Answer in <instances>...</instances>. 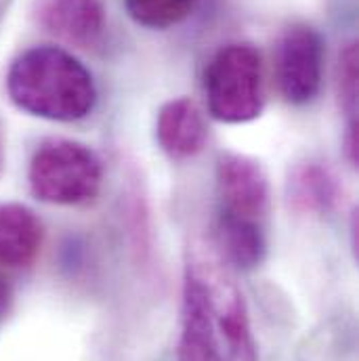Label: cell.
Here are the masks:
<instances>
[{
  "label": "cell",
  "instance_id": "obj_7",
  "mask_svg": "<svg viewBox=\"0 0 359 361\" xmlns=\"http://www.w3.org/2000/svg\"><path fill=\"white\" fill-rule=\"evenodd\" d=\"M206 265V263H202ZM212 313L217 319V326L225 338V345L229 349V355L233 361H259L257 355V341L252 334L250 317L246 302L242 298V292L236 288V283L212 267H204Z\"/></svg>",
  "mask_w": 359,
  "mask_h": 361
},
{
  "label": "cell",
  "instance_id": "obj_1",
  "mask_svg": "<svg viewBox=\"0 0 359 361\" xmlns=\"http://www.w3.org/2000/svg\"><path fill=\"white\" fill-rule=\"evenodd\" d=\"M6 92L19 109L55 122L83 120L97 103L90 72L59 47L23 51L8 68Z\"/></svg>",
  "mask_w": 359,
  "mask_h": 361
},
{
  "label": "cell",
  "instance_id": "obj_5",
  "mask_svg": "<svg viewBox=\"0 0 359 361\" xmlns=\"http://www.w3.org/2000/svg\"><path fill=\"white\" fill-rule=\"evenodd\" d=\"M324 76V40L307 23H294L275 47V80L288 103L305 105L317 97Z\"/></svg>",
  "mask_w": 359,
  "mask_h": 361
},
{
  "label": "cell",
  "instance_id": "obj_14",
  "mask_svg": "<svg viewBox=\"0 0 359 361\" xmlns=\"http://www.w3.org/2000/svg\"><path fill=\"white\" fill-rule=\"evenodd\" d=\"M339 97L351 120L358 111V44L349 42L339 57Z\"/></svg>",
  "mask_w": 359,
  "mask_h": 361
},
{
  "label": "cell",
  "instance_id": "obj_8",
  "mask_svg": "<svg viewBox=\"0 0 359 361\" xmlns=\"http://www.w3.org/2000/svg\"><path fill=\"white\" fill-rule=\"evenodd\" d=\"M34 17L44 32L78 49L95 47L105 30L101 0H38Z\"/></svg>",
  "mask_w": 359,
  "mask_h": 361
},
{
  "label": "cell",
  "instance_id": "obj_2",
  "mask_svg": "<svg viewBox=\"0 0 359 361\" xmlns=\"http://www.w3.org/2000/svg\"><path fill=\"white\" fill-rule=\"evenodd\" d=\"M204 94L212 118L225 124H244L265 107L263 57L248 42L221 47L206 66Z\"/></svg>",
  "mask_w": 359,
  "mask_h": 361
},
{
  "label": "cell",
  "instance_id": "obj_13",
  "mask_svg": "<svg viewBox=\"0 0 359 361\" xmlns=\"http://www.w3.org/2000/svg\"><path fill=\"white\" fill-rule=\"evenodd\" d=\"M200 0H124L128 15L145 27L166 30L187 19Z\"/></svg>",
  "mask_w": 359,
  "mask_h": 361
},
{
  "label": "cell",
  "instance_id": "obj_4",
  "mask_svg": "<svg viewBox=\"0 0 359 361\" xmlns=\"http://www.w3.org/2000/svg\"><path fill=\"white\" fill-rule=\"evenodd\" d=\"M177 361H233L212 313L204 265L193 259L183 275Z\"/></svg>",
  "mask_w": 359,
  "mask_h": 361
},
{
  "label": "cell",
  "instance_id": "obj_9",
  "mask_svg": "<svg viewBox=\"0 0 359 361\" xmlns=\"http://www.w3.org/2000/svg\"><path fill=\"white\" fill-rule=\"evenodd\" d=\"M156 137L173 160H187L206 145V124L191 99H173L162 105L156 122Z\"/></svg>",
  "mask_w": 359,
  "mask_h": 361
},
{
  "label": "cell",
  "instance_id": "obj_11",
  "mask_svg": "<svg viewBox=\"0 0 359 361\" xmlns=\"http://www.w3.org/2000/svg\"><path fill=\"white\" fill-rule=\"evenodd\" d=\"M217 242L225 259L240 269L259 267L267 255V238L261 221L221 212L217 221Z\"/></svg>",
  "mask_w": 359,
  "mask_h": 361
},
{
  "label": "cell",
  "instance_id": "obj_3",
  "mask_svg": "<svg viewBox=\"0 0 359 361\" xmlns=\"http://www.w3.org/2000/svg\"><path fill=\"white\" fill-rule=\"evenodd\" d=\"M28 180L40 202L78 206L97 197L103 166L87 145L70 139H49L34 152Z\"/></svg>",
  "mask_w": 359,
  "mask_h": 361
},
{
  "label": "cell",
  "instance_id": "obj_16",
  "mask_svg": "<svg viewBox=\"0 0 359 361\" xmlns=\"http://www.w3.org/2000/svg\"><path fill=\"white\" fill-rule=\"evenodd\" d=\"M0 166H2V154H0Z\"/></svg>",
  "mask_w": 359,
  "mask_h": 361
},
{
  "label": "cell",
  "instance_id": "obj_15",
  "mask_svg": "<svg viewBox=\"0 0 359 361\" xmlns=\"http://www.w3.org/2000/svg\"><path fill=\"white\" fill-rule=\"evenodd\" d=\"M345 152H347V158L353 166H358L359 160V128L358 120H351L349 122V128H347V135H345Z\"/></svg>",
  "mask_w": 359,
  "mask_h": 361
},
{
  "label": "cell",
  "instance_id": "obj_10",
  "mask_svg": "<svg viewBox=\"0 0 359 361\" xmlns=\"http://www.w3.org/2000/svg\"><path fill=\"white\" fill-rule=\"evenodd\" d=\"M42 223L23 204L0 202V265L30 267L42 246Z\"/></svg>",
  "mask_w": 359,
  "mask_h": 361
},
{
  "label": "cell",
  "instance_id": "obj_12",
  "mask_svg": "<svg viewBox=\"0 0 359 361\" xmlns=\"http://www.w3.org/2000/svg\"><path fill=\"white\" fill-rule=\"evenodd\" d=\"M341 197L339 180L320 162L298 164L288 180V202L305 214H326Z\"/></svg>",
  "mask_w": 359,
  "mask_h": 361
},
{
  "label": "cell",
  "instance_id": "obj_6",
  "mask_svg": "<svg viewBox=\"0 0 359 361\" xmlns=\"http://www.w3.org/2000/svg\"><path fill=\"white\" fill-rule=\"evenodd\" d=\"M221 212L261 221L269 212V180L259 162L240 154H225L217 164Z\"/></svg>",
  "mask_w": 359,
  "mask_h": 361
}]
</instances>
